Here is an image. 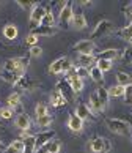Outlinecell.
I'll use <instances>...</instances> for the list:
<instances>
[{
  "mask_svg": "<svg viewBox=\"0 0 132 153\" xmlns=\"http://www.w3.org/2000/svg\"><path fill=\"white\" fill-rule=\"evenodd\" d=\"M105 125L112 133L119 134V136H131L132 133L131 123L121 120V118H105Z\"/></svg>",
  "mask_w": 132,
  "mask_h": 153,
  "instance_id": "1",
  "label": "cell"
},
{
  "mask_svg": "<svg viewBox=\"0 0 132 153\" xmlns=\"http://www.w3.org/2000/svg\"><path fill=\"white\" fill-rule=\"evenodd\" d=\"M30 63V57H14V59H8L3 63V70L5 71H21L25 70L27 65Z\"/></svg>",
  "mask_w": 132,
  "mask_h": 153,
  "instance_id": "2",
  "label": "cell"
},
{
  "mask_svg": "<svg viewBox=\"0 0 132 153\" xmlns=\"http://www.w3.org/2000/svg\"><path fill=\"white\" fill-rule=\"evenodd\" d=\"M46 13H47V10H46V7H43V5H36V7L32 10V14H30V29L32 30H36L38 27L43 25Z\"/></svg>",
  "mask_w": 132,
  "mask_h": 153,
  "instance_id": "3",
  "label": "cell"
},
{
  "mask_svg": "<svg viewBox=\"0 0 132 153\" xmlns=\"http://www.w3.org/2000/svg\"><path fill=\"white\" fill-rule=\"evenodd\" d=\"M113 30V24L110 21H107V19H102L101 22H97V25L94 27V30L93 33H91V41L93 39H97V38H102L104 35H107V33H110Z\"/></svg>",
  "mask_w": 132,
  "mask_h": 153,
  "instance_id": "4",
  "label": "cell"
},
{
  "mask_svg": "<svg viewBox=\"0 0 132 153\" xmlns=\"http://www.w3.org/2000/svg\"><path fill=\"white\" fill-rule=\"evenodd\" d=\"M90 149L93 153H108L112 150V144L105 137H94L90 144Z\"/></svg>",
  "mask_w": 132,
  "mask_h": 153,
  "instance_id": "5",
  "label": "cell"
},
{
  "mask_svg": "<svg viewBox=\"0 0 132 153\" xmlns=\"http://www.w3.org/2000/svg\"><path fill=\"white\" fill-rule=\"evenodd\" d=\"M94 49H96V44L91 39H80L79 43L72 46V51L79 52V55H91L94 52Z\"/></svg>",
  "mask_w": 132,
  "mask_h": 153,
  "instance_id": "6",
  "label": "cell"
},
{
  "mask_svg": "<svg viewBox=\"0 0 132 153\" xmlns=\"http://www.w3.org/2000/svg\"><path fill=\"white\" fill-rule=\"evenodd\" d=\"M57 90L63 95V98L66 100V103H74L76 101V92L72 90L68 81H58L57 82Z\"/></svg>",
  "mask_w": 132,
  "mask_h": 153,
  "instance_id": "7",
  "label": "cell"
},
{
  "mask_svg": "<svg viewBox=\"0 0 132 153\" xmlns=\"http://www.w3.org/2000/svg\"><path fill=\"white\" fill-rule=\"evenodd\" d=\"M55 139V131L54 129H50V131H43L35 136V140H36V152H39L43 149L46 144H49L50 140Z\"/></svg>",
  "mask_w": 132,
  "mask_h": 153,
  "instance_id": "8",
  "label": "cell"
},
{
  "mask_svg": "<svg viewBox=\"0 0 132 153\" xmlns=\"http://www.w3.org/2000/svg\"><path fill=\"white\" fill-rule=\"evenodd\" d=\"M14 87L18 90H21V92H33L35 88H38V82H35L33 79L24 76L22 79H19L18 84H16Z\"/></svg>",
  "mask_w": 132,
  "mask_h": 153,
  "instance_id": "9",
  "label": "cell"
},
{
  "mask_svg": "<svg viewBox=\"0 0 132 153\" xmlns=\"http://www.w3.org/2000/svg\"><path fill=\"white\" fill-rule=\"evenodd\" d=\"M74 16V11H72V5L71 2H65V5L61 7L60 10V22L61 24H71V19Z\"/></svg>",
  "mask_w": 132,
  "mask_h": 153,
  "instance_id": "10",
  "label": "cell"
},
{
  "mask_svg": "<svg viewBox=\"0 0 132 153\" xmlns=\"http://www.w3.org/2000/svg\"><path fill=\"white\" fill-rule=\"evenodd\" d=\"M25 76V70H21V71H2V79L3 81H7V82H10V84H13V85H16L18 84V81L19 79H22Z\"/></svg>",
  "mask_w": 132,
  "mask_h": 153,
  "instance_id": "11",
  "label": "cell"
},
{
  "mask_svg": "<svg viewBox=\"0 0 132 153\" xmlns=\"http://www.w3.org/2000/svg\"><path fill=\"white\" fill-rule=\"evenodd\" d=\"M68 128L74 133H80L83 129V120L80 117H77L76 114H71L69 120H68Z\"/></svg>",
  "mask_w": 132,
  "mask_h": 153,
  "instance_id": "12",
  "label": "cell"
},
{
  "mask_svg": "<svg viewBox=\"0 0 132 153\" xmlns=\"http://www.w3.org/2000/svg\"><path fill=\"white\" fill-rule=\"evenodd\" d=\"M14 125L19 129H22V133H27L28 129H30V117L27 114H19L14 120Z\"/></svg>",
  "mask_w": 132,
  "mask_h": 153,
  "instance_id": "13",
  "label": "cell"
},
{
  "mask_svg": "<svg viewBox=\"0 0 132 153\" xmlns=\"http://www.w3.org/2000/svg\"><path fill=\"white\" fill-rule=\"evenodd\" d=\"M77 117H80L82 120H90V118H94V114L91 112V109L87 104H79L76 107V112H74Z\"/></svg>",
  "mask_w": 132,
  "mask_h": 153,
  "instance_id": "14",
  "label": "cell"
},
{
  "mask_svg": "<svg viewBox=\"0 0 132 153\" xmlns=\"http://www.w3.org/2000/svg\"><path fill=\"white\" fill-rule=\"evenodd\" d=\"M90 109L91 112H104V106H102L101 103V100H99V96H97V92H93L90 95Z\"/></svg>",
  "mask_w": 132,
  "mask_h": 153,
  "instance_id": "15",
  "label": "cell"
},
{
  "mask_svg": "<svg viewBox=\"0 0 132 153\" xmlns=\"http://www.w3.org/2000/svg\"><path fill=\"white\" fill-rule=\"evenodd\" d=\"M69 25L72 27V29H76V30H83L85 27H87V19H85V16L82 13H77V14L72 16Z\"/></svg>",
  "mask_w": 132,
  "mask_h": 153,
  "instance_id": "16",
  "label": "cell"
},
{
  "mask_svg": "<svg viewBox=\"0 0 132 153\" xmlns=\"http://www.w3.org/2000/svg\"><path fill=\"white\" fill-rule=\"evenodd\" d=\"M3 153H25V147H24V140L16 139L13 140L7 149L3 150Z\"/></svg>",
  "mask_w": 132,
  "mask_h": 153,
  "instance_id": "17",
  "label": "cell"
},
{
  "mask_svg": "<svg viewBox=\"0 0 132 153\" xmlns=\"http://www.w3.org/2000/svg\"><path fill=\"white\" fill-rule=\"evenodd\" d=\"M22 140H24V147H25V153H35L36 152V140L35 136H28L27 133H22Z\"/></svg>",
  "mask_w": 132,
  "mask_h": 153,
  "instance_id": "18",
  "label": "cell"
},
{
  "mask_svg": "<svg viewBox=\"0 0 132 153\" xmlns=\"http://www.w3.org/2000/svg\"><path fill=\"white\" fill-rule=\"evenodd\" d=\"M96 62H97V59L94 57V54H91V55H79V59H77L79 66L88 68V70H90L91 66L96 65Z\"/></svg>",
  "mask_w": 132,
  "mask_h": 153,
  "instance_id": "19",
  "label": "cell"
},
{
  "mask_svg": "<svg viewBox=\"0 0 132 153\" xmlns=\"http://www.w3.org/2000/svg\"><path fill=\"white\" fill-rule=\"evenodd\" d=\"M57 32H58L57 27H46V25L38 27L36 30H32V33L36 35V36H52V35H55Z\"/></svg>",
  "mask_w": 132,
  "mask_h": 153,
  "instance_id": "20",
  "label": "cell"
},
{
  "mask_svg": "<svg viewBox=\"0 0 132 153\" xmlns=\"http://www.w3.org/2000/svg\"><path fill=\"white\" fill-rule=\"evenodd\" d=\"M60 149H61L60 140L54 139V140H50L49 144H46V145H44L43 149L38 152V153H58V152H60Z\"/></svg>",
  "mask_w": 132,
  "mask_h": 153,
  "instance_id": "21",
  "label": "cell"
},
{
  "mask_svg": "<svg viewBox=\"0 0 132 153\" xmlns=\"http://www.w3.org/2000/svg\"><path fill=\"white\" fill-rule=\"evenodd\" d=\"M63 63H65V57L57 59L55 62H52V63L49 65L47 73L49 74H60V73H63Z\"/></svg>",
  "mask_w": 132,
  "mask_h": 153,
  "instance_id": "22",
  "label": "cell"
},
{
  "mask_svg": "<svg viewBox=\"0 0 132 153\" xmlns=\"http://www.w3.org/2000/svg\"><path fill=\"white\" fill-rule=\"evenodd\" d=\"M50 104H52L54 107H61V106H66V100L63 98V95L58 92V90H55V92L50 93Z\"/></svg>",
  "mask_w": 132,
  "mask_h": 153,
  "instance_id": "23",
  "label": "cell"
},
{
  "mask_svg": "<svg viewBox=\"0 0 132 153\" xmlns=\"http://www.w3.org/2000/svg\"><path fill=\"white\" fill-rule=\"evenodd\" d=\"M121 57V54H119V51L117 49H107V51H102V52L97 55V59H102V60H117Z\"/></svg>",
  "mask_w": 132,
  "mask_h": 153,
  "instance_id": "24",
  "label": "cell"
},
{
  "mask_svg": "<svg viewBox=\"0 0 132 153\" xmlns=\"http://www.w3.org/2000/svg\"><path fill=\"white\" fill-rule=\"evenodd\" d=\"M90 77L93 79L94 82H97V84H102V82H104V73H102L96 65L90 68Z\"/></svg>",
  "mask_w": 132,
  "mask_h": 153,
  "instance_id": "25",
  "label": "cell"
},
{
  "mask_svg": "<svg viewBox=\"0 0 132 153\" xmlns=\"http://www.w3.org/2000/svg\"><path fill=\"white\" fill-rule=\"evenodd\" d=\"M3 35L7 39H14L16 36H18V27H16L14 24H7L3 27Z\"/></svg>",
  "mask_w": 132,
  "mask_h": 153,
  "instance_id": "26",
  "label": "cell"
},
{
  "mask_svg": "<svg viewBox=\"0 0 132 153\" xmlns=\"http://www.w3.org/2000/svg\"><path fill=\"white\" fill-rule=\"evenodd\" d=\"M117 79H118V84L123 85V87H128V85L132 84V76H129L128 73H124V71H118L117 73Z\"/></svg>",
  "mask_w": 132,
  "mask_h": 153,
  "instance_id": "27",
  "label": "cell"
},
{
  "mask_svg": "<svg viewBox=\"0 0 132 153\" xmlns=\"http://www.w3.org/2000/svg\"><path fill=\"white\" fill-rule=\"evenodd\" d=\"M124 92H126V87L119 85V84L112 85L110 88H108V95H110V98H119V96H124Z\"/></svg>",
  "mask_w": 132,
  "mask_h": 153,
  "instance_id": "28",
  "label": "cell"
},
{
  "mask_svg": "<svg viewBox=\"0 0 132 153\" xmlns=\"http://www.w3.org/2000/svg\"><path fill=\"white\" fill-rule=\"evenodd\" d=\"M66 81L69 82V85L72 87V90H74L76 93H79V92H82V90H83V81H82L80 77H77V76H76V77L66 79Z\"/></svg>",
  "mask_w": 132,
  "mask_h": 153,
  "instance_id": "29",
  "label": "cell"
},
{
  "mask_svg": "<svg viewBox=\"0 0 132 153\" xmlns=\"http://www.w3.org/2000/svg\"><path fill=\"white\" fill-rule=\"evenodd\" d=\"M96 92H97V96H99L101 103H102V106H104V109H105L107 104H108V100H110V95H108V88L99 87V88L96 90Z\"/></svg>",
  "mask_w": 132,
  "mask_h": 153,
  "instance_id": "30",
  "label": "cell"
},
{
  "mask_svg": "<svg viewBox=\"0 0 132 153\" xmlns=\"http://www.w3.org/2000/svg\"><path fill=\"white\" fill-rule=\"evenodd\" d=\"M7 103H8V107H11V109L19 107V106H21V95H19V93H11V95L8 96Z\"/></svg>",
  "mask_w": 132,
  "mask_h": 153,
  "instance_id": "31",
  "label": "cell"
},
{
  "mask_svg": "<svg viewBox=\"0 0 132 153\" xmlns=\"http://www.w3.org/2000/svg\"><path fill=\"white\" fill-rule=\"evenodd\" d=\"M112 65H113V62H112V60H102V59H97V62H96V66L99 68L102 73H105V71H108V70H112Z\"/></svg>",
  "mask_w": 132,
  "mask_h": 153,
  "instance_id": "32",
  "label": "cell"
},
{
  "mask_svg": "<svg viewBox=\"0 0 132 153\" xmlns=\"http://www.w3.org/2000/svg\"><path fill=\"white\" fill-rule=\"evenodd\" d=\"M52 122H54V118L50 117L49 114L44 115V117H36V125H38V126H41V128H47Z\"/></svg>",
  "mask_w": 132,
  "mask_h": 153,
  "instance_id": "33",
  "label": "cell"
},
{
  "mask_svg": "<svg viewBox=\"0 0 132 153\" xmlns=\"http://www.w3.org/2000/svg\"><path fill=\"white\" fill-rule=\"evenodd\" d=\"M118 35L121 36L123 39H126V41H131V39H132V24H128L124 29H121Z\"/></svg>",
  "mask_w": 132,
  "mask_h": 153,
  "instance_id": "34",
  "label": "cell"
},
{
  "mask_svg": "<svg viewBox=\"0 0 132 153\" xmlns=\"http://www.w3.org/2000/svg\"><path fill=\"white\" fill-rule=\"evenodd\" d=\"M35 114L36 117H44L49 114V109H47V104L46 103H38L36 107H35Z\"/></svg>",
  "mask_w": 132,
  "mask_h": 153,
  "instance_id": "35",
  "label": "cell"
},
{
  "mask_svg": "<svg viewBox=\"0 0 132 153\" xmlns=\"http://www.w3.org/2000/svg\"><path fill=\"white\" fill-rule=\"evenodd\" d=\"M43 25L46 27H55V18H54V13L47 10V13L44 16V21H43Z\"/></svg>",
  "mask_w": 132,
  "mask_h": 153,
  "instance_id": "36",
  "label": "cell"
},
{
  "mask_svg": "<svg viewBox=\"0 0 132 153\" xmlns=\"http://www.w3.org/2000/svg\"><path fill=\"white\" fill-rule=\"evenodd\" d=\"M16 3H18L22 10H33L36 7V2H33V0H18Z\"/></svg>",
  "mask_w": 132,
  "mask_h": 153,
  "instance_id": "37",
  "label": "cell"
},
{
  "mask_svg": "<svg viewBox=\"0 0 132 153\" xmlns=\"http://www.w3.org/2000/svg\"><path fill=\"white\" fill-rule=\"evenodd\" d=\"M13 115L14 111L11 107H2L0 109V118H3V120H10V118H13Z\"/></svg>",
  "mask_w": 132,
  "mask_h": 153,
  "instance_id": "38",
  "label": "cell"
},
{
  "mask_svg": "<svg viewBox=\"0 0 132 153\" xmlns=\"http://www.w3.org/2000/svg\"><path fill=\"white\" fill-rule=\"evenodd\" d=\"M25 44H27V46H30V48L38 46V36H36V35H33V33L27 35V36H25Z\"/></svg>",
  "mask_w": 132,
  "mask_h": 153,
  "instance_id": "39",
  "label": "cell"
},
{
  "mask_svg": "<svg viewBox=\"0 0 132 153\" xmlns=\"http://www.w3.org/2000/svg\"><path fill=\"white\" fill-rule=\"evenodd\" d=\"M77 77H80L83 81L85 77H90V70L83 66H77Z\"/></svg>",
  "mask_w": 132,
  "mask_h": 153,
  "instance_id": "40",
  "label": "cell"
},
{
  "mask_svg": "<svg viewBox=\"0 0 132 153\" xmlns=\"http://www.w3.org/2000/svg\"><path fill=\"white\" fill-rule=\"evenodd\" d=\"M28 54H30V57H41L43 49L39 48V46H33V48H30V51H28Z\"/></svg>",
  "mask_w": 132,
  "mask_h": 153,
  "instance_id": "41",
  "label": "cell"
},
{
  "mask_svg": "<svg viewBox=\"0 0 132 153\" xmlns=\"http://www.w3.org/2000/svg\"><path fill=\"white\" fill-rule=\"evenodd\" d=\"M124 100L128 104H132V84L126 87V92H124Z\"/></svg>",
  "mask_w": 132,
  "mask_h": 153,
  "instance_id": "42",
  "label": "cell"
},
{
  "mask_svg": "<svg viewBox=\"0 0 132 153\" xmlns=\"http://www.w3.org/2000/svg\"><path fill=\"white\" fill-rule=\"evenodd\" d=\"M72 62L69 60V59H65V63H63V73H65V74H66V73L68 71H69V70H72Z\"/></svg>",
  "mask_w": 132,
  "mask_h": 153,
  "instance_id": "43",
  "label": "cell"
},
{
  "mask_svg": "<svg viewBox=\"0 0 132 153\" xmlns=\"http://www.w3.org/2000/svg\"><path fill=\"white\" fill-rule=\"evenodd\" d=\"M126 57H129V59L132 60V46H131L129 49H126Z\"/></svg>",
  "mask_w": 132,
  "mask_h": 153,
  "instance_id": "44",
  "label": "cell"
},
{
  "mask_svg": "<svg viewBox=\"0 0 132 153\" xmlns=\"http://www.w3.org/2000/svg\"><path fill=\"white\" fill-rule=\"evenodd\" d=\"M80 5H83V7H88V5H91L93 2H88V0H83V2H79Z\"/></svg>",
  "mask_w": 132,
  "mask_h": 153,
  "instance_id": "45",
  "label": "cell"
},
{
  "mask_svg": "<svg viewBox=\"0 0 132 153\" xmlns=\"http://www.w3.org/2000/svg\"><path fill=\"white\" fill-rule=\"evenodd\" d=\"M5 149H7V147L3 145V142H2V139H0V150H5Z\"/></svg>",
  "mask_w": 132,
  "mask_h": 153,
  "instance_id": "46",
  "label": "cell"
},
{
  "mask_svg": "<svg viewBox=\"0 0 132 153\" xmlns=\"http://www.w3.org/2000/svg\"><path fill=\"white\" fill-rule=\"evenodd\" d=\"M129 123H131V128H132V120H131V122H129Z\"/></svg>",
  "mask_w": 132,
  "mask_h": 153,
  "instance_id": "47",
  "label": "cell"
},
{
  "mask_svg": "<svg viewBox=\"0 0 132 153\" xmlns=\"http://www.w3.org/2000/svg\"><path fill=\"white\" fill-rule=\"evenodd\" d=\"M129 43H131V46H132V39H131V41H129Z\"/></svg>",
  "mask_w": 132,
  "mask_h": 153,
  "instance_id": "48",
  "label": "cell"
},
{
  "mask_svg": "<svg viewBox=\"0 0 132 153\" xmlns=\"http://www.w3.org/2000/svg\"><path fill=\"white\" fill-rule=\"evenodd\" d=\"M0 65H2V62H0Z\"/></svg>",
  "mask_w": 132,
  "mask_h": 153,
  "instance_id": "49",
  "label": "cell"
},
{
  "mask_svg": "<svg viewBox=\"0 0 132 153\" xmlns=\"http://www.w3.org/2000/svg\"><path fill=\"white\" fill-rule=\"evenodd\" d=\"M0 126H2V123H0Z\"/></svg>",
  "mask_w": 132,
  "mask_h": 153,
  "instance_id": "50",
  "label": "cell"
}]
</instances>
